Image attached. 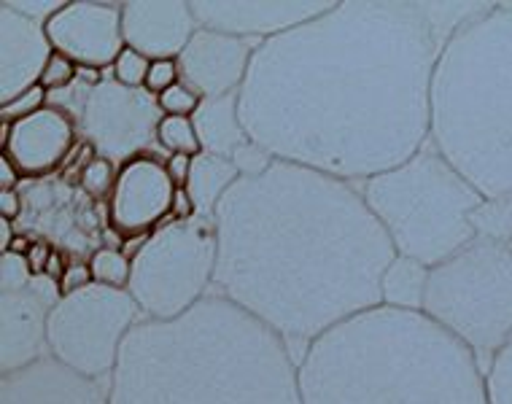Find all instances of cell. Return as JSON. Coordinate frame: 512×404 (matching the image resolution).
Here are the masks:
<instances>
[{
  "mask_svg": "<svg viewBox=\"0 0 512 404\" xmlns=\"http://www.w3.org/2000/svg\"><path fill=\"white\" fill-rule=\"evenodd\" d=\"M219 262L216 221H165L133 251L130 294L143 318L173 321L213 294Z\"/></svg>",
  "mask_w": 512,
  "mask_h": 404,
  "instance_id": "cell-8",
  "label": "cell"
},
{
  "mask_svg": "<svg viewBox=\"0 0 512 404\" xmlns=\"http://www.w3.org/2000/svg\"><path fill=\"white\" fill-rule=\"evenodd\" d=\"M79 73L81 68L71 60V57L54 52L52 57H49V62H46V68L44 73H41V81H38V84H41L49 95H57V92H65L68 87H73L76 79H79Z\"/></svg>",
  "mask_w": 512,
  "mask_h": 404,
  "instance_id": "cell-29",
  "label": "cell"
},
{
  "mask_svg": "<svg viewBox=\"0 0 512 404\" xmlns=\"http://www.w3.org/2000/svg\"><path fill=\"white\" fill-rule=\"evenodd\" d=\"M259 44L262 41L254 38L227 36L219 30L197 27L195 36L189 38V44L176 60L181 84L195 89L203 100L240 92Z\"/></svg>",
  "mask_w": 512,
  "mask_h": 404,
  "instance_id": "cell-15",
  "label": "cell"
},
{
  "mask_svg": "<svg viewBox=\"0 0 512 404\" xmlns=\"http://www.w3.org/2000/svg\"><path fill=\"white\" fill-rule=\"evenodd\" d=\"M157 103L162 116H189L192 119L197 114L200 103H203V97L197 95L195 89L186 87V84H176L165 95H159Z\"/></svg>",
  "mask_w": 512,
  "mask_h": 404,
  "instance_id": "cell-30",
  "label": "cell"
},
{
  "mask_svg": "<svg viewBox=\"0 0 512 404\" xmlns=\"http://www.w3.org/2000/svg\"><path fill=\"white\" fill-rule=\"evenodd\" d=\"M429 141L486 200H512V3H483L434 65Z\"/></svg>",
  "mask_w": 512,
  "mask_h": 404,
  "instance_id": "cell-5",
  "label": "cell"
},
{
  "mask_svg": "<svg viewBox=\"0 0 512 404\" xmlns=\"http://www.w3.org/2000/svg\"><path fill=\"white\" fill-rule=\"evenodd\" d=\"M195 216L197 213H195V202H192V197L186 194V189H178L168 221H189V219H195Z\"/></svg>",
  "mask_w": 512,
  "mask_h": 404,
  "instance_id": "cell-38",
  "label": "cell"
},
{
  "mask_svg": "<svg viewBox=\"0 0 512 404\" xmlns=\"http://www.w3.org/2000/svg\"><path fill=\"white\" fill-rule=\"evenodd\" d=\"M176 84H181V73H178L176 60H151L149 76H146V84H143V89H146L151 97L165 95V92L176 87Z\"/></svg>",
  "mask_w": 512,
  "mask_h": 404,
  "instance_id": "cell-33",
  "label": "cell"
},
{
  "mask_svg": "<svg viewBox=\"0 0 512 404\" xmlns=\"http://www.w3.org/2000/svg\"><path fill=\"white\" fill-rule=\"evenodd\" d=\"M46 106H49V92L38 84V87H33L22 97H17V100H11V103H6V106H0V119L11 124L22 122V119L38 114V111Z\"/></svg>",
  "mask_w": 512,
  "mask_h": 404,
  "instance_id": "cell-31",
  "label": "cell"
},
{
  "mask_svg": "<svg viewBox=\"0 0 512 404\" xmlns=\"http://www.w3.org/2000/svg\"><path fill=\"white\" fill-rule=\"evenodd\" d=\"M232 162H235V167H238L240 178H256L273 167L275 157L265 149V146H259L256 141H251L246 143L235 157H232Z\"/></svg>",
  "mask_w": 512,
  "mask_h": 404,
  "instance_id": "cell-32",
  "label": "cell"
},
{
  "mask_svg": "<svg viewBox=\"0 0 512 404\" xmlns=\"http://www.w3.org/2000/svg\"><path fill=\"white\" fill-rule=\"evenodd\" d=\"M0 404H111V380L84 378L54 356L0 375Z\"/></svg>",
  "mask_w": 512,
  "mask_h": 404,
  "instance_id": "cell-19",
  "label": "cell"
},
{
  "mask_svg": "<svg viewBox=\"0 0 512 404\" xmlns=\"http://www.w3.org/2000/svg\"><path fill=\"white\" fill-rule=\"evenodd\" d=\"M157 143L165 157H170V154H186V157L203 154L195 124L189 116H162L157 127Z\"/></svg>",
  "mask_w": 512,
  "mask_h": 404,
  "instance_id": "cell-25",
  "label": "cell"
},
{
  "mask_svg": "<svg viewBox=\"0 0 512 404\" xmlns=\"http://www.w3.org/2000/svg\"><path fill=\"white\" fill-rule=\"evenodd\" d=\"M302 404H491L486 369L432 318L372 308L308 345Z\"/></svg>",
  "mask_w": 512,
  "mask_h": 404,
  "instance_id": "cell-4",
  "label": "cell"
},
{
  "mask_svg": "<svg viewBox=\"0 0 512 404\" xmlns=\"http://www.w3.org/2000/svg\"><path fill=\"white\" fill-rule=\"evenodd\" d=\"M52 106L76 119L81 143L122 167L138 154H162L157 127L162 119L157 97L146 89H127L106 73L81 71L73 87L49 95Z\"/></svg>",
  "mask_w": 512,
  "mask_h": 404,
  "instance_id": "cell-9",
  "label": "cell"
},
{
  "mask_svg": "<svg viewBox=\"0 0 512 404\" xmlns=\"http://www.w3.org/2000/svg\"><path fill=\"white\" fill-rule=\"evenodd\" d=\"M486 383L491 404H512V340L486 369Z\"/></svg>",
  "mask_w": 512,
  "mask_h": 404,
  "instance_id": "cell-27",
  "label": "cell"
},
{
  "mask_svg": "<svg viewBox=\"0 0 512 404\" xmlns=\"http://www.w3.org/2000/svg\"><path fill=\"white\" fill-rule=\"evenodd\" d=\"M332 3H221V0H195L197 25L219 30L227 36L270 41L310 19L321 17Z\"/></svg>",
  "mask_w": 512,
  "mask_h": 404,
  "instance_id": "cell-18",
  "label": "cell"
},
{
  "mask_svg": "<svg viewBox=\"0 0 512 404\" xmlns=\"http://www.w3.org/2000/svg\"><path fill=\"white\" fill-rule=\"evenodd\" d=\"M424 316L475 353L480 367L512 340V243L477 235L459 254L429 270Z\"/></svg>",
  "mask_w": 512,
  "mask_h": 404,
  "instance_id": "cell-7",
  "label": "cell"
},
{
  "mask_svg": "<svg viewBox=\"0 0 512 404\" xmlns=\"http://www.w3.org/2000/svg\"><path fill=\"white\" fill-rule=\"evenodd\" d=\"M79 143L76 119L65 108L49 103L38 114L14 122L9 146L0 154H6L17 165L25 181H41L60 173Z\"/></svg>",
  "mask_w": 512,
  "mask_h": 404,
  "instance_id": "cell-16",
  "label": "cell"
},
{
  "mask_svg": "<svg viewBox=\"0 0 512 404\" xmlns=\"http://www.w3.org/2000/svg\"><path fill=\"white\" fill-rule=\"evenodd\" d=\"M203 154L232 159L246 143H251L246 127L240 122V92L203 100L192 116Z\"/></svg>",
  "mask_w": 512,
  "mask_h": 404,
  "instance_id": "cell-21",
  "label": "cell"
},
{
  "mask_svg": "<svg viewBox=\"0 0 512 404\" xmlns=\"http://www.w3.org/2000/svg\"><path fill=\"white\" fill-rule=\"evenodd\" d=\"M25 184V178L6 154H0V192H17Z\"/></svg>",
  "mask_w": 512,
  "mask_h": 404,
  "instance_id": "cell-36",
  "label": "cell"
},
{
  "mask_svg": "<svg viewBox=\"0 0 512 404\" xmlns=\"http://www.w3.org/2000/svg\"><path fill=\"white\" fill-rule=\"evenodd\" d=\"M176 192L162 154L127 159L108 197V227L119 240H146L170 219Z\"/></svg>",
  "mask_w": 512,
  "mask_h": 404,
  "instance_id": "cell-12",
  "label": "cell"
},
{
  "mask_svg": "<svg viewBox=\"0 0 512 404\" xmlns=\"http://www.w3.org/2000/svg\"><path fill=\"white\" fill-rule=\"evenodd\" d=\"M483 3L348 0L256 49L240 122L275 159L362 184L429 141L434 65Z\"/></svg>",
  "mask_w": 512,
  "mask_h": 404,
  "instance_id": "cell-1",
  "label": "cell"
},
{
  "mask_svg": "<svg viewBox=\"0 0 512 404\" xmlns=\"http://www.w3.org/2000/svg\"><path fill=\"white\" fill-rule=\"evenodd\" d=\"M60 283L49 275L0 289V375H11L49 356V318L60 305Z\"/></svg>",
  "mask_w": 512,
  "mask_h": 404,
  "instance_id": "cell-13",
  "label": "cell"
},
{
  "mask_svg": "<svg viewBox=\"0 0 512 404\" xmlns=\"http://www.w3.org/2000/svg\"><path fill=\"white\" fill-rule=\"evenodd\" d=\"M213 294L270 326L297 361L335 326L383 305L397 248L359 184L275 159L216 208Z\"/></svg>",
  "mask_w": 512,
  "mask_h": 404,
  "instance_id": "cell-2",
  "label": "cell"
},
{
  "mask_svg": "<svg viewBox=\"0 0 512 404\" xmlns=\"http://www.w3.org/2000/svg\"><path fill=\"white\" fill-rule=\"evenodd\" d=\"M426 283H429V267H424L415 259L397 256L389 264V270L383 273L380 283V294H383V305L397 310H424Z\"/></svg>",
  "mask_w": 512,
  "mask_h": 404,
  "instance_id": "cell-23",
  "label": "cell"
},
{
  "mask_svg": "<svg viewBox=\"0 0 512 404\" xmlns=\"http://www.w3.org/2000/svg\"><path fill=\"white\" fill-rule=\"evenodd\" d=\"M151 60L143 57L141 52H135L130 46H124V52L116 57L114 68H111V76H114L122 87L127 89H143L146 84V76H149Z\"/></svg>",
  "mask_w": 512,
  "mask_h": 404,
  "instance_id": "cell-28",
  "label": "cell"
},
{
  "mask_svg": "<svg viewBox=\"0 0 512 404\" xmlns=\"http://www.w3.org/2000/svg\"><path fill=\"white\" fill-rule=\"evenodd\" d=\"M197 27L200 25L192 3H178V0L122 3L124 44L149 60H178Z\"/></svg>",
  "mask_w": 512,
  "mask_h": 404,
  "instance_id": "cell-20",
  "label": "cell"
},
{
  "mask_svg": "<svg viewBox=\"0 0 512 404\" xmlns=\"http://www.w3.org/2000/svg\"><path fill=\"white\" fill-rule=\"evenodd\" d=\"M92 283H95V278H92L89 262H71L68 267H65V273H62V278H60L62 297L76 294V291L89 289Z\"/></svg>",
  "mask_w": 512,
  "mask_h": 404,
  "instance_id": "cell-34",
  "label": "cell"
},
{
  "mask_svg": "<svg viewBox=\"0 0 512 404\" xmlns=\"http://www.w3.org/2000/svg\"><path fill=\"white\" fill-rule=\"evenodd\" d=\"M477 235H494L512 243V200H486L475 213Z\"/></svg>",
  "mask_w": 512,
  "mask_h": 404,
  "instance_id": "cell-26",
  "label": "cell"
},
{
  "mask_svg": "<svg viewBox=\"0 0 512 404\" xmlns=\"http://www.w3.org/2000/svg\"><path fill=\"white\" fill-rule=\"evenodd\" d=\"M192 159L195 157H186V154H170V157H165V165H168V173L176 189H186V181H189V173H192Z\"/></svg>",
  "mask_w": 512,
  "mask_h": 404,
  "instance_id": "cell-35",
  "label": "cell"
},
{
  "mask_svg": "<svg viewBox=\"0 0 512 404\" xmlns=\"http://www.w3.org/2000/svg\"><path fill=\"white\" fill-rule=\"evenodd\" d=\"M111 404H302L289 343L221 294L124 340Z\"/></svg>",
  "mask_w": 512,
  "mask_h": 404,
  "instance_id": "cell-3",
  "label": "cell"
},
{
  "mask_svg": "<svg viewBox=\"0 0 512 404\" xmlns=\"http://www.w3.org/2000/svg\"><path fill=\"white\" fill-rule=\"evenodd\" d=\"M22 211H25V202H22V194L17 192H0V219L17 224L22 219Z\"/></svg>",
  "mask_w": 512,
  "mask_h": 404,
  "instance_id": "cell-37",
  "label": "cell"
},
{
  "mask_svg": "<svg viewBox=\"0 0 512 404\" xmlns=\"http://www.w3.org/2000/svg\"><path fill=\"white\" fill-rule=\"evenodd\" d=\"M54 52L71 57L81 71L106 73L124 52L122 3H65L49 22Z\"/></svg>",
  "mask_w": 512,
  "mask_h": 404,
  "instance_id": "cell-14",
  "label": "cell"
},
{
  "mask_svg": "<svg viewBox=\"0 0 512 404\" xmlns=\"http://www.w3.org/2000/svg\"><path fill=\"white\" fill-rule=\"evenodd\" d=\"M372 216L383 224L397 256L437 267L477 238L475 213L486 197L434 149H424L359 184Z\"/></svg>",
  "mask_w": 512,
  "mask_h": 404,
  "instance_id": "cell-6",
  "label": "cell"
},
{
  "mask_svg": "<svg viewBox=\"0 0 512 404\" xmlns=\"http://www.w3.org/2000/svg\"><path fill=\"white\" fill-rule=\"evenodd\" d=\"M143 321L127 289L92 283L60 299L49 318V356L92 380H111L124 340Z\"/></svg>",
  "mask_w": 512,
  "mask_h": 404,
  "instance_id": "cell-10",
  "label": "cell"
},
{
  "mask_svg": "<svg viewBox=\"0 0 512 404\" xmlns=\"http://www.w3.org/2000/svg\"><path fill=\"white\" fill-rule=\"evenodd\" d=\"M19 194L25 202L17 221L22 235L44 240L71 262H89L95 251L108 246V205L92 200L68 167L41 181H25Z\"/></svg>",
  "mask_w": 512,
  "mask_h": 404,
  "instance_id": "cell-11",
  "label": "cell"
},
{
  "mask_svg": "<svg viewBox=\"0 0 512 404\" xmlns=\"http://www.w3.org/2000/svg\"><path fill=\"white\" fill-rule=\"evenodd\" d=\"M238 181L240 173L232 159L216 157V154H197L192 159L189 181H186V194L195 202L197 219L216 221L219 202Z\"/></svg>",
  "mask_w": 512,
  "mask_h": 404,
  "instance_id": "cell-22",
  "label": "cell"
},
{
  "mask_svg": "<svg viewBox=\"0 0 512 404\" xmlns=\"http://www.w3.org/2000/svg\"><path fill=\"white\" fill-rule=\"evenodd\" d=\"M89 270L92 278L100 286L108 289H130V278H133V256L116 246L100 248L89 259Z\"/></svg>",
  "mask_w": 512,
  "mask_h": 404,
  "instance_id": "cell-24",
  "label": "cell"
},
{
  "mask_svg": "<svg viewBox=\"0 0 512 404\" xmlns=\"http://www.w3.org/2000/svg\"><path fill=\"white\" fill-rule=\"evenodd\" d=\"M14 238H17V224L0 219V254L11 251V243H14Z\"/></svg>",
  "mask_w": 512,
  "mask_h": 404,
  "instance_id": "cell-39",
  "label": "cell"
},
{
  "mask_svg": "<svg viewBox=\"0 0 512 404\" xmlns=\"http://www.w3.org/2000/svg\"><path fill=\"white\" fill-rule=\"evenodd\" d=\"M52 54L44 22L0 3V106L38 87Z\"/></svg>",
  "mask_w": 512,
  "mask_h": 404,
  "instance_id": "cell-17",
  "label": "cell"
}]
</instances>
